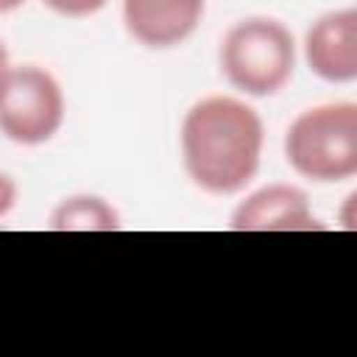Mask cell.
Masks as SVG:
<instances>
[{
	"label": "cell",
	"mask_w": 357,
	"mask_h": 357,
	"mask_svg": "<svg viewBox=\"0 0 357 357\" xmlns=\"http://www.w3.org/2000/svg\"><path fill=\"white\" fill-rule=\"evenodd\" d=\"M50 229L56 231H112L120 229L117 212L95 195H75L56 206L50 215Z\"/></svg>",
	"instance_id": "8"
},
{
	"label": "cell",
	"mask_w": 357,
	"mask_h": 357,
	"mask_svg": "<svg viewBox=\"0 0 357 357\" xmlns=\"http://www.w3.org/2000/svg\"><path fill=\"white\" fill-rule=\"evenodd\" d=\"M262 153V120L234 98H204L181 123V156L190 178L218 195L243 190Z\"/></svg>",
	"instance_id": "1"
},
{
	"label": "cell",
	"mask_w": 357,
	"mask_h": 357,
	"mask_svg": "<svg viewBox=\"0 0 357 357\" xmlns=\"http://www.w3.org/2000/svg\"><path fill=\"white\" fill-rule=\"evenodd\" d=\"M14 198H17V187H14V181H11L8 176L0 173V218L14 206Z\"/></svg>",
	"instance_id": "10"
},
{
	"label": "cell",
	"mask_w": 357,
	"mask_h": 357,
	"mask_svg": "<svg viewBox=\"0 0 357 357\" xmlns=\"http://www.w3.org/2000/svg\"><path fill=\"white\" fill-rule=\"evenodd\" d=\"M8 53H6V47H3V42H0V89H3V84H6V75H8Z\"/></svg>",
	"instance_id": "11"
},
{
	"label": "cell",
	"mask_w": 357,
	"mask_h": 357,
	"mask_svg": "<svg viewBox=\"0 0 357 357\" xmlns=\"http://www.w3.org/2000/svg\"><path fill=\"white\" fill-rule=\"evenodd\" d=\"M64 120V95L56 78L33 64L14 67L0 89V131L20 145L50 139Z\"/></svg>",
	"instance_id": "4"
},
{
	"label": "cell",
	"mask_w": 357,
	"mask_h": 357,
	"mask_svg": "<svg viewBox=\"0 0 357 357\" xmlns=\"http://www.w3.org/2000/svg\"><path fill=\"white\" fill-rule=\"evenodd\" d=\"M237 231H312L321 223L312 218L307 195L290 184H268L248 195L231 215Z\"/></svg>",
	"instance_id": "5"
},
{
	"label": "cell",
	"mask_w": 357,
	"mask_h": 357,
	"mask_svg": "<svg viewBox=\"0 0 357 357\" xmlns=\"http://www.w3.org/2000/svg\"><path fill=\"white\" fill-rule=\"evenodd\" d=\"M287 162L312 181H343L357 173V106L326 103L293 120L284 137Z\"/></svg>",
	"instance_id": "2"
},
{
	"label": "cell",
	"mask_w": 357,
	"mask_h": 357,
	"mask_svg": "<svg viewBox=\"0 0 357 357\" xmlns=\"http://www.w3.org/2000/svg\"><path fill=\"white\" fill-rule=\"evenodd\" d=\"M106 0H45V6H50L53 11L64 14V17H86L95 14Z\"/></svg>",
	"instance_id": "9"
},
{
	"label": "cell",
	"mask_w": 357,
	"mask_h": 357,
	"mask_svg": "<svg viewBox=\"0 0 357 357\" xmlns=\"http://www.w3.org/2000/svg\"><path fill=\"white\" fill-rule=\"evenodd\" d=\"M307 61L315 75L346 84L357 78V11H335L307 31Z\"/></svg>",
	"instance_id": "6"
},
{
	"label": "cell",
	"mask_w": 357,
	"mask_h": 357,
	"mask_svg": "<svg viewBox=\"0 0 357 357\" xmlns=\"http://www.w3.org/2000/svg\"><path fill=\"white\" fill-rule=\"evenodd\" d=\"M25 0H0V14L3 11H11V8H17V6H22Z\"/></svg>",
	"instance_id": "12"
},
{
	"label": "cell",
	"mask_w": 357,
	"mask_h": 357,
	"mask_svg": "<svg viewBox=\"0 0 357 357\" xmlns=\"http://www.w3.org/2000/svg\"><path fill=\"white\" fill-rule=\"evenodd\" d=\"M204 0H123L126 28L148 47H173L201 22Z\"/></svg>",
	"instance_id": "7"
},
{
	"label": "cell",
	"mask_w": 357,
	"mask_h": 357,
	"mask_svg": "<svg viewBox=\"0 0 357 357\" xmlns=\"http://www.w3.org/2000/svg\"><path fill=\"white\" fill-rule=\"evenodd\" d=\"M226 78L248 95H273L287 84L296 67L290 31L268 17H248L229 28L220 45Z\"/></svg>",
	"instance_id": "3"
}]
</instances>
